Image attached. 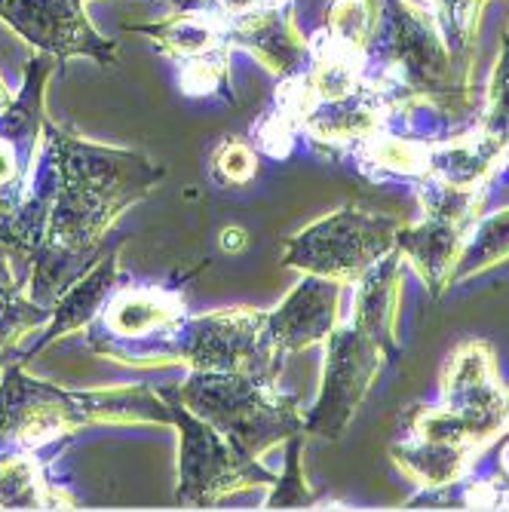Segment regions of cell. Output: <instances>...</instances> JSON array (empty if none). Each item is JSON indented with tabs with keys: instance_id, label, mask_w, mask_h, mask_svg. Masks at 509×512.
<instances>
[{
	"instance_id": "6da1fadb",
	"label": "cell",
	"mask_w": 509,
	"mask_h": 512,
	"mask_svg": "<svg viewBox=\"0 0 509 512\" xmlns=\"http://www.w3.org/2000/svg\"><path fill=\"white\" fill-rule=\"evenodd\" d=\"M43 135L56 166V200L43 243L102 258L111 224L154 191L163 166L138 151L89 145L53 123H43Z\"/></svg>"
},
{
	"instance_id": "7a4b0ae2",
	"label": "cell",
	"mask_w": 509,
	"mask_h": 512,
	"mask_svg": "<svg viewBox=\"0 0 509 512\" xmlns=\"http://www.w3.org/2000/svg\"><path fill=\"white\" fill-rule=\"evenodd\" d=\"M172 421L160 396L148 390L129 393H68L53 384L34 381L13 362L0 381V433L10 436L22 451L53 442L89 421Z\"/></svg>"
},
{
	"instance_id": "3957f363",
	"label": "cell",
	"mask_w": 509,
	"mask_h": 512,
	"mask_svg": "<svg viewBox=\"0 0 509 512\" xmlns=\"http://www.w3.org/2000/svg\"><path fill=\"white\" fill-rule=\"evenodd\" d=\"M175 390L197 417L252 460L280 439L304 433L298 399L283 396L270 381L234 375V371H191V378Z\"/></svg>"
},
{
	"instance_id": "277c9868",
	"label": "cell",
	"mask_w": 509,
	"mask_h": 512,
	"mask_svg": "<svg viewBox=\"0 0 509 512\" xmlns=\"http://www.w3.org/2000/svg\"><path fill=\"white\" fill-rule=\"evenodd\" d=\"M166 402L172 424L181 433V457H178V488L175 500L181 506H215L221 497L252 488L273 485L276 476L267 473L258 460L240 454L212 424L197 417L178 399L175 387L157 390Z\"/></svg>"
},
{
	"instance_id": "5b68a950",
	"label": "cell",
	"mask_w": 509,
	"mask_h": 512,
	"mask_svg": "<svg viewBox=\"0 0 509 512\" xmlns=\"http://www.w3.org/2000/svg\"><path fill=\"white\" fill-rule=\"evenodd\" d=\"M175 356L194 371H234L270 384L283 368V353L267 335V313L252 307L184 319L175 335Z\"/></svg>"
},
{
	"instance_id": "8992f818",
	"label": "cell",
	"mask_w": 509,
	"mask_h": 512,
	"mask_svg": "<svg viewBox=\"0 0 509 512\" xmlns=\"http://www.w3.org/2000/svg\"><path fill=\"white\" fill-rule=\"evenodd\" d=\"M184 301L169 289H132L120 292L105 304L102 329L89 335L99 353L120 356L123 362L169 359L175 356V335L181 329Z\"/></svg>"
},
{
	"instance_id": "52a82bcc",
	"label": "cell",
	"mask_w": 509,
	"mask_h": 512,
	"mask_svg": "<svg viewBox=\"0 0 509 512\" xmlns=\"http://www.w3.org/2000/svg\"><path fill=\"white\" fill-rule=\"evenodd\" d=\"M83 4L86 0H0V19L40 53L56 56L59 65L71 56H89L111 68L117 65V43L89 25Z\"/></svg>"
},
{
	"instance_id": "ba28073f",
	"label": "cell",
	"mask_w": 509,
	"mask_h": 512,
	"mask_svg": "<svg viewBox=\"0 0 509 512\" xmlns=\"http://www.w3.org/2000/svg\"><path fill=\"white\" fill-rule=\"evenodd\" d=\"M384 221L353 212L326 218L286 243V264L326 279H347L384 246Z\"/></svg>"
},
{
	"instance_id": "9c48e42d",
	"label": "cell",
	"mask_w": 509,
	"mask_h": 512,
	"mask_svg": "<svg viewBox=\"0 0 509 512\" xmlns=\"http://www.w3.org/2000/svg\"><path fill=\"white\" fill-rule=\"evenodd\" d=\"M375 371L372 347L362 338V332H341L329 338L326 353V381H322V396L313 411L304 417V430L319 436H338L353 405L359 402L368 378Z\"/></svg>"
},
{
	"instance_id": "30bf717a",
	"label": "cell",
	"mask_w": 509,
	"mask_h": 512,
	"mask_svg": "<svg viewBox=\"0 0 509 512\" xmlns=\"http://www.w3.org/2000/svg\"><path fill=\"white\" fill-rule=\"evenodd\" d=\"M338 307V286L329 283L326 276H313L276 307L267 313V335L273 347L286 353H295L301 347H310L322 335H329Z\"/></svg>"
},
{
	"instance_id": "8fae6325",
	"label": "cell",
	"mask_w": 509,
	"mask_h": 512,
	"mask_svg": "<svg viewBox=\"0 0 509 512\" xmlns=\"http://www.w3.org/2000/svg\"><path fill=\"white\" fill-rule=\"evenodd\" d=\"M120 246L123 243H114V249L108 255H102L96 264H92L77 283L56 301L53 307V316H50V325H46L43 338L34 344L31 353L43 350L46 344H53L59 338H65L68 332H77L83 325H89L96 319L105 304L111 301L114 295V283H117V258H120Z\"/></svg>"
},
{
	"instance_id": "7c38bea8",
	"label": "cell",
	"mask_w": 509,
	"mask_h": 512,
	"mask_svg": "<svg viewBox=\"0 0 509 512\" xmlns=\"http://www.w3.org/2000/svg\"><path fill=\"white\" fill-rule=\"evenodd\" d=\"M224 28H227V43H237L252 56H258L273 74L292 77L301 71L307 59V46L295 34L286 10H267L246 19H234Z\"/></svg>"
},
{
	"instance_id": "4fadbf2b",
	"label": "cell",
	"mask_w": 509,
	"mask_h": 512,
	"mask_svg": "<svg viewBox=\"0 0 509 512\" xmlns=\"http://www.w3.org/2000/svg\"><path fill=\"white\" fill-rule=\"evenodd\" d=\"M132 31L154 37L157 50L175 62H188L215 50H227V28L209 10L188 7L181 16L160 22V25H135Z\"/></svg>"
},
{
	"instance_id": "5bb4252c",
	"label": "cell",
	"mask_w": 509,
	"mask_h": 512,
	"mask_svg": "<svg viewBox=\"0 0 509 512\" xmlns=\"http://www.w3.org/2000/svg\"><path fill=\"white\" fill-rule=\"evenodd\" d=\"M53 503L40 476V463L28 451L0 457V509H46Z\"/></svg>"
},
{
	"instance_id": "9a60e30c",
	"label": "cell",
	"mask_w": 509,
	"mask_h": 512,
	"mask_svg": "<svg viewBox=\"0 0 509 512\" xmlns=\"http://www.w3.org/2000/svg\"><path fill=\"white\" fill-rule=\"evenodd\" d=\"M53 310L34 304L28 295H22V286L13 279L10 264L0 261V353L22 338V332L46 325Z\"/></svg>"
},
{
	"instance_id": "2e32d148",
	"label": "cell",
	"mask_w": 509,
	"mask_h": 512,
	"mask_svg": "<svg viewBox=\"0 0 509 512\" xmlns=\"http://www.w3.org/2000/svg\"><path fill=\"white\" fill-rule=\"evenodd\" d=\"M181 89L188 96H221L227 102H234V92H230V71H227V50H215L197 59L181 62Z\"/></svg>"
},
{
	"instance_id": "e0dca14e",
	"label": "cell",
	"mask_w": 509,
	"mask_h": 512,
	"mask_svg": "<svg viewBox=\"0 0 509 512\" xmlns=\"http://www.w3.org/2000/svg\"><path fill=\"white\" fill-rule=\"evenodd\" d=\"M301 126H304V120L295 111H289L283 102H276V108H270L267 117L255 126V145L267 157L280 160L295 148V135Z\"/></svg>"
},
{
	"instance_id": "ac0fdd59",
	"label": "cell",
	"mask_w": 509,
	"mask_h": 512,
	"mask_svg": "<svg viewBox=\"0 0 509 512\" xmlns=\"http://www.w3.org/2000/svg\"><path fill=\"white\" fill-rule=\"evenodd\" d=\"M258 172V157L255 151L240 142V138H227L212 154V175L224 188H243Z\"/></svg>"
},
{
	"instance_id": "d6986e66",
	"label": "cell",
	"mask_w": 509,
	"mask_h": 512,
	"mask_svg": "<svg viewBox=\"0 0 509 512\" xmlns=\"http://www.w3.org/2000/svg\"><path fill=\"white\" fill-rule=\"evenodd\" d=\"M368 160L381 169H393V172H421L427 166V148L414 145V142H402V138H378L368 148Z\"/></svg>"
},
{
	"instance_id": "ffe728a7",
	"label": "cell",
	"mask_w": 509,
	"mask_h": 512,
	"mask_svg": "<svg viewBox=\"0 0 509 512\" xmlns=\"http://www.w3.org/2000/svg\"><path fill=\"white\" fill-rule=\"evenodd\" d=\"M298 451H301V433L289 439V451H286V476H276L270 497L264 500L267 509H280V506H307L310 503V491L301 479V467H298Z\"/></svg>"
},
{
	"instance_id": "44dd1931",
	"label": "cell",
	"mask_w": 509,
	"mask_h": 512,
	"mask_svg": "<svg viewBox=\"0 0 509 512\" xmlns=\"http://www.w3.org/2000/svg\"><path fill=\"white\" fill-rule=\"evenodd\" d=\"M289 0H184L181 10L197 7V10H209L212 16H218L224 25L234 19H246L255 13H267V10H286Z\"/></svg>"
},
{
	"instance_id": "7402d4cb",
	"label": "cell",
	"mask_w": 509,
	"mask_h": 512,
	"mask_svg": "<svg viewBox=\"0 0 509 512\" xmlns=\"http://www.w3.org/2000/svg\"><path fill=\"white\" fill-rule=\"evenodd\" d=\"M491 237H497V240H494L491 255H497V252H500V255H506V252H509V227H506V221H503V218L491 227Z\"/></svg>"
},
{
	"instance_id": "603a6c76",
	"label": "cell",
	"mask_w": 509,
	"mask_h": 512,
	"mask_svg": "<svg viewBox=\"0 0 509 512\" xmlns=\"http://www.w3.org/2000/svg\"><path fill=\"white\" fill-rule=\"evenodd\" d=\"M221 246L224 249H230V252H237V249H243L246 246V234L240 227H227L224 234H221Z\"/></svg>"
},
{
	"instance_id": "cb8c5ba5",
	"label": "cell",
	"mask_w": 509,
	"mask_h": 512,
	"mask_svg": "<svg viewBox=\"0 0 509 512\" xmlns=\"http://www.w3.org/2000/svg\"><path fill=\"white\" fill-rule=\"evenodd\" d=\"M13 451H22L10 436H4V433H0V457H4V454H13Z\"/></svg>"
},
{
	"instance_id": "d4e9b609",
	"label": "cell",
	"mask_w": 509,
	"mask_h": 512,
	"mask_svg": "<svg viewBox=\"0 0 509 512\" xmlns=\"http://www.w3.org/2000/svg\"><path fill=\"white\" fill-rule=\"evenodd\" d=\"M10 105V92H7V86H4V80H0V111H4Z\"/></svg>"
},
{
	"instance_id": "484cf974",
	"label": "cell",
	"mask_w": 509,
	"mask_h": 512,
	"mask_svg": "<svg viewBox=\"0 0 509 512\" xmlns=\"http://www.w3.org/2000/svg\"><path fill=\"white\" fill-rule=\"evenodd\" d=\"M0 261H10V252H7V246L0 243Z\"/></svg>"
}]
</instances>
